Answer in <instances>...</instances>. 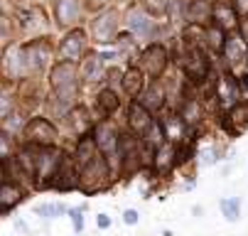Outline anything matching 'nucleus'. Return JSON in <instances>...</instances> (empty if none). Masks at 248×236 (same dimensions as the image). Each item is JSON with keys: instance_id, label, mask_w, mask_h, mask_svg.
<instances>
[{"instance_id": "obj_1", "label": "nucleus", "mask_w": 248, "mask_h": 236, "mask_svg": "<svg viewBox=\"0 0 248 236\" xmlns=\"http://www.w3.org/2000/svg\"><path fill=\"white\" fill-rule=\"evenodd\" d=\"M74 64L72 62H66V64H59L54 66V72H52V86L57 91L59 98L69 101V98H74V91H77V79H74Z\"/></svg>"}, {"instance_id": "obj_2", "label": "nucleus", "mask_w": 248, "mask_h": 236, "mask_svg": "<svg viewBox=\"0 0 248 236\" xmlns=\"http://www.w3.org/2000/svg\"><path fill=\"white\" fill-rule=\"evenodd\" d=\"M25 138L30 143H37V145H52L57 138V128L45 118H32L25 128Z\"/></svg>"}, {"instance_id": "obj_3", "label": "nucleus", "mask_w": 248, "mask_h": 236, "mask_svg": "<svg viewBox=\"0 0 248 236\" xmlns=\"http://www.w3.org/2000/svg\"><path fill=\"white\" fill-rule=\"evenodd\" d=\"M106 177H108V170H106V160L103 157H93L84 170H81V185L91 192V189H98L101 185H106Z\"/></svg>"}, {"instance_id": "obj_4", "label": "nucleus", "mask_w": 248, "mask_h": 236, "mask_svg": "<svg viewBox=\"0 0 248 236\" xmlns=\"http://www.w3.org/2000/svg\"><path fill=\"white\" fill-rule=\"evenodd\" d=\"M143 66H145L148 74L160 77L165 72V66H167V52H165V47H160V45L145 47V52H143Z\"/></svg>"}, {"instance_id": "obj_5", "label": "nucleus", "mask_w": 248, "mask_h": 236, "mask_svg": "<svg viewBox=\"0 0 248 236\" xmlns=\"http://www.w3.org/2000/svg\"><path fill=\"white\" fill-rule=\"evenodd\" d=\"M84 45H86V35L81 30H72L62 40V57L66 62H77L81 57V52H84Z\"/></svg>"}, {"instance_id": "obj_6", "label": "nucleus", "mask_w": 248, "mask_h": 236, "mask_svg": "<svg viewBox=\"0 0 248 236\" xmlns=\"http://www.w3.org/2000/svg\"><path fill=\"white\" fill-rule=\"evenodd\" d=\"M118 150H121V157H123V167L128 173H133L138 162H140V145L135 138L130 136H121L118 138Z\"/></svg>"}, {"instance_id": "obj_7", "label": "nucleus", "mask_w": 248, "mask_h": 236, "mask_svg": "<svg viewBox=\"0 0 248 236\" xmlns=\"http://www.w3.org/2000/svg\"><path fill=\"white\" fill-rule=\"evenodd\" d=\"M116 27H118L116 13H113V10H106V13L98 15V20L93 22V35H96L98 42H111L113 35H116Z\"/></svg>"}, {"instance_id": "obj_8", "label": "nucleus", "mask_w": 248, "mask_h": 236, "mask_svg": "<svg viewBox=\"0 0 248 236\" xmlns=\"http://www.w3.org/2000/svg\"><path fill=\"white\" fill-rule=\"evenodd\" d=\"M118 138H121V136L113 130V126H108V123L98 126V130H96V143H98V150H101L103 155H108L111 160H113V155H116Z\"/></svg>"}, {"instance_id": "obj_9", "label": "nucleus", "mask_w": 248, "mask_h": 236, "mask_svg": "<svg viewBox=\"0 0 248 236\" xmlns=\"http://www.w3.org/2000/svg\"><path fill=\"white\" fill-rule=\"evenodd\" d=\"M22 49H25L27 66H30L32 72L42 69V66L47 64V59H49V47H47V42H30V45H25Z\"/></svg>"}, {"instance_id": "obj_10", "label": "nucleus", "mask_w": 248, "mask_h": 236, "mask_svg": "<svg viewBox=\"0 0 248 236\" xmlns=\"http://www.w3.org/2000/svg\"><path fill=\"white\" fill-rule=\"evenodd\" d=\"M54 180L49 182V185H54L57 189H72L74 185H77V175H74V165H72V160H69L66 155L62 157V162H59V167L54 170V175H52Z\"/></svg>"}, {"instance_id": "obj_11", "label": "nucleus", "mask_w": 248, "mask_h": 236, "mask_svg": "<svg viewBox=\"0 0 248 236\" xmlns=\"http://www.w3.org/2000/svg\"><path fill=\"white\" fill-rule=\"evenodd\" d=\"M128 121H130V128H133L135 133H145V130L153 126L150 111H148V106H143V104H133V106H130Z\"/></svg>"}, {"instance_id": "obj_12", "label": "nucleus", "mask_w": 248, "mask_h": 236, "mask_svg": "<svg viewBox=\"0 0 248 236\" xmlns=\"http://www.w3.org/2000/svg\"><path fill=\"white\" fill-rule=\"evenodd\" d=\"M224 126H226V130H231V133L243 130V128L248 126V104H238L236 109H231L229 116H226V121H224Z\"/></svg>"}, {"instance_id": "obj_13", "label": "nucleus", "mask_w": 248, "mask_h": 236, "mask_svg": "<svg viewBox=\"0 0 248 236\" xmlns=\"http://www.w3.org/2000/svg\"><path fill=\"white\" fill-rule=\"evenodd\" d=\"M25 199L22 187L13 185V182H3V189H0V205H3V212H10L17 202Z\"/></svg>"}, {"instance_id": "obj_14", "label": "nucleus", "mask_w": 248, "mask_h": 236, "mask_svg": "<svg viewBox=\"0 0 248 236\" xmlns=\"http://www.w3.org/2000/svg\"><path fill=\"white\" fill-rule=\"evenodd\" d=\"M81 13V3L79 0H57V17L62 25L74 22Z\"/></svg>"}, {"instance_id": "obj_15", "label": "nucleus", "mask_w": 248, "mask_h": 236, "mask_svg": "<svg viewBox=\"0 0 248 236\" xmlns=\"http://www.w3.org/2000/svg\"><path fill=\"white\" fill-rule=\"evenodd\" d=\"M185 69H187V74L194 77V79H202V77L206 74V59H204V54H202L199 49H189V54H187V59H185Z\"/></svg>"}, {"instance_id": "obj_16", "label": "nucleus", "mask_w": 248, "mask_h": 236, "mask_svg": "<svg viewBox=\"0 0 248 236\" xmlns=\"http://www.w3.org/2000/svg\"><path fill=\"white\" fill-rule=\"evenodd\" d=\"M81 74H84L86 81H98L103 77V57H96V54L89 57L81 66Z\"/></svg>"}, {"instance_id": "obj_17", "label": "nucleus", "mask_w": 248, "mask_h": 236, "mask_svg": "<svg viewBox=\"0 0 248 236\" xmlns=\"http://www.w3.org/2000/svg\"><path fill=\"white\" fill-rule=\"evenodd\" d=\"M209 15H211V5H209V0H189L187 20L199 22V20H209Z\"/></svg>"}, {"instance_id": "obj_18", "label": "nucleus", "mask_w": 248, "mask_h": 236, "mask_svg": "<svg viewBox=\"0 0 248 236\" xmlns=\"http://www.w3.org/2000/svg\"><path fill=\"white\" fill-rule=\"evenodd\" d=\"M96 148H98L96 141H91V138H81L79 150H77V160H79V165H81V170H84V167L96 157Z\"/></svg>"}, {"instance_id": "obj_19", "label": "nucleus", "mask_w": 248, "mask_h": 236, "mask_svg": "<svg viewBox=\"0 0 248 236\" xmlns=\"http://www.w3.org/2000/svg\"><path fill=\"white\" fill-rule=\"evenodd\" d=\"M128 22H130L133 32H138V35H148V32H150V17L140 10V8H135V10L130 13Z\"/></svg>"}, {"instance_id": "obj_20", "label": "nucleus", "mask_w": 248, "mask_h": 236, "mask_svg": "<svg viewBox=\"0 0 248 236\" xmlns=\"http://www.w3.org/2000/svg\"><path fill=\"white\" fill-rule=\"evenodd\" d=\"M123 86H125V91L133 94V96L140 94V91H143V72L135 69V66H133V69H128L125 77H123Z\"/></svg>"}, {"instance_id": "obj_21", "label": "nucleus", "mask_w": 248, "mask_h": 236, "mask_svg": "<svg viewBox=\"0 0 248 236\" xmlns=\"http://www.w3.org/2000/svg\"><path fill=\"white\" fill-rule=\"evenodd\" d=\"M116 109H118V96L111 89H103L98 94V111L101 113H113Z\"/></svg>"}, {"instance_id": "obj_22", "label": "nucleus", "mask_w": 248, "mask_h": 236, "mask_svg": "<svg viewBox=\"0 0 248 236\" xmlns=\"http://www.w3.org/2000/svg\"><path fill=\"white\" fill-rule=\"evenodd\" d=\"M221 212H224V217L229 221H238V217H241V202H238V197H224L221 199Z\"/></svg>"}, {"instance_id": "obj_23", "label": "nucleus", "mask_w": 248, "mask_h": 236, "mask_svg": "<svg viewBox=\"0 0 248 236\" xmlns=\"http://www.w3.org/2000/svg\"><path fill=\"white\" fill-rule=\"evenodd\" d=\"M226 57H229V62H231L233 66H238V64L243 62V42L236 40V37H231V40L226 42Z\"/></svg>"}, {"instance_id": "obj_24", "label": "nucleus", "mask_w": 248, "mask_h": 236, "mask_svg": "<svg viewBox=\"0 0 248 236\" xmlns=\"http://www.w3.org/2000/svg\"><path fill=\"white\" fill-rule=\"evenodd\" d=\"M143 106H148L150 111H157L162 106V89L157 84H153L148 91H145V98H143Z\"/></svg>"}, {"instance_id": "obj_25", "label": "nucleus", "mask_w": 248, "mask_h": 236, "mask_svg": "<svg viewBox=\"0 0 248 236\" xmlns=\"http://www.w3.org/2000/svg\"><path fill=\"white\" fill-rule=\"evenodd\" d=\"M22 27L34 30V27H45V15L40 10H25L22 13Z\"/></svg>"}, {"instance_id": "obj_26", "label": "nucleus", "mask_w": 248, "mask_h": 236, "mask_svg": "<svg viewBox=\"0 0 248 236\" xmlns=\"http://www.w3.org/2000/svg\"><path fill=\"white\" fill-rule=\"evenodd\" d=\"M145 143L150 148H162V128H160V123H153L145 130Z\"/></svg>"}, {"instance_id": "obj_27", "label": "nucleus", "mask_w": 248, "mask_h": 236, "mask_svg": "<svg viewBox=\"0 0 248 236\" xmlns=\"http://www.w3.org/2000/svg\"><path fill=\"white\" fill-rule=\"evenodd\" d=\"M66 209L62 207V205H42V207H37V214H42V217H47V219H54V217H62Z\"/></svg>"}, {"instance_id": "obj_28", "label": "nucleus", "mask_w": 248, "mask_h": 236, "mask_svg": "<svg viewBox=\"0 0 248 236\" xmlns=\"http://www.w3.org/2000/svg\"><path fill=\"white\" fill-rule=\"evenodd\" d=\"M217 17L221 20V27H231V25H233V20H236L233 10H229L226 5H219V8H217Z\"/></svg>"}, {"instance_id": "obj_29", "label": "nucleus", "mask_w": 248, "mask_h": 236, "mask_svg": "<svg viewBox=\"0 0 248 236\" xmlns=\"http://www.w3.org/2000/svg\"><path fill=\"white\" fill-rule=\"evenodd\" d=\"M206 37H209V42H211V47H214V49L224 47V35H221V30H217V27H211Z\"/></svg>"}, {"instance_id": "obj_30", "label": "nucleus", "mask_w": 248, "mask_h": 236, "mask_svg": "<svg viewBox=\"0 0 248 236\" xmlns=\"http://www.w3.org/2000/svg\"><path fill=\"white\" fill-rule=\"evenodd\" d=\"M69 214H72V224H74V231H77V234H81V229H84V214H81V209H72Z\"/></svg>"}, {"instance_id": "obj_31", "label": "nucleus", "mask_w": 248, "mask_h": 236, "mask_svg": "<svg viewBox=\"0 0 248 236\" xmlns=\"http://www.w3.org/2000/svg\"><path fill=\"white\" fill-rule=\"evenodd\" d=\"M197 109H199V106L194 104V101H189V104L185 106V113H182V116H185L189 123H194V121H197Z\"/></svg>"}, {"instance_id": "obj_32", "label": "nucleus", "mask_w": 248, "mask_h": 236, "mask_svg": "<svg viewBox=\"0 0 248 236\" xmlns=\"http://www.w3.org/2000/svg\"><path fill=\"white\" fill-rule=\"evenodd\" d=\"M138 219H140V217H138L135 209H125V212H123V221H125V224H138Z\"/></svg>"}, {"instance_id": "obj_33", "label": "nucleus", "mask_w": 248, "mask_h": 236, "mask_svg": "<svg viewBox=\"0 0 248 236\" xmlns=\"http://www.w3.org/2000/svg\"><path fill=\"white\" fill-rule=\"evenodd\" d=\"M233 8L238 15H248V0H233Z\"/></svg>"}, {"instance_id": "obj_34", "label": "nucleus", "mask_w": 248, "mask_h": 236, "mask_svg": "<svg viewBox=\"0 0 248 236\" xmlns=\"http://www.w3.org/2000/svg\"><path fill=\"white\" fill-rule=\"evenodd\" d=\"M199 157H202V160H199L202 165H211V162H214V150L209 148V150H204V153H202Z\"/></svg>"}, {"instance_id": "obj_35", "label": "nucleus", "mask_w": 248, "mask_h": 236, "mask_svg": "<svg viewBox=\"0 0 248 236\" xmlns=\"http://www.w3.org/2000/svg\"><path fill=\"white\" fill-rule=\"evenodd\" d=\"M96 224H98V229H108V226H111V219H108V214H101V217L96 219Z\"/></svg>"}, {"instance_id": "obj_36", "label": "nucleus", "mask_w": 248, "mask_h": 236, "mask_svg": "<svg viewBox=\"0 0 248 236\" xmlns=\"http://www.w3.org/2000/svg\"><path fill=\"white\" fill-rule=\"evenodd\" d=\"M241 40H246V42H248V15L241 20Z\"/></svg>"}, {"instance_id": "obj_37", "label": "nucleus", "mask_w": 248, "mask_h": 236, "mask_svg": "<svg viewBox=\"0 0 248 236\" xmlns=\"http://www.w3.org/2000/svg\"><path fill=\"white\" fill-rule=\"evenodd\" d=\"M93 3H106V0H93Z\"/></svg>"}]
</instances>
